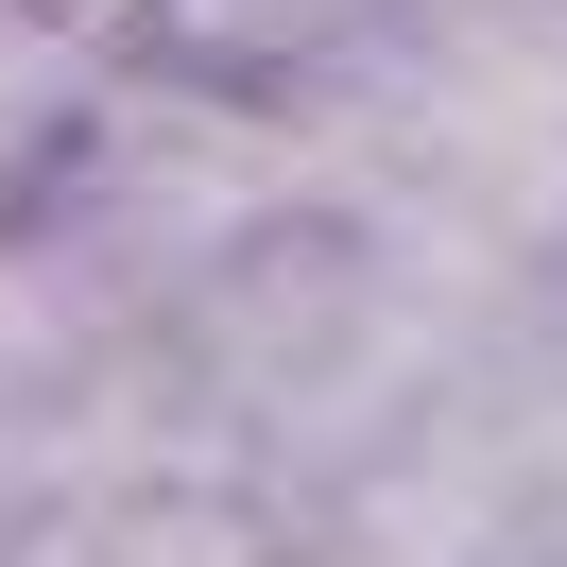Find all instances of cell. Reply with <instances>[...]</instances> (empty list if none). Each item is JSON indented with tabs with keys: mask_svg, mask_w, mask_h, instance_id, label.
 Returning a JSON list of instances; mask_svg holds the SVG:
<instances>
[{
	"mask_svg": "<svg viewBox=\"0 0 567 567\" xmlns=\"http://www.w3.org/2000/svg\"><path fill=\"white\" fill-rule=\"evenodd\" d=\"M395 18H413V0H155V70H207V86L292 104V86L361 70Z\"/></svg>",
	"mask_w": 567,
	"mask_h": 567,
	"instance_id": "1",
	"label": "cell"
},
{
	"mask_svg": "<svg viewBox=\"0 0 567 567\" xmlns=\"http://www.w3.org/2000/svg\"><path fill=\"white\" fill-rule=\"evenodd\" d=\"M18 567H276V533L224 482H86L18 533Z\"/></svg>",
	"mask_w": 567,
	"mask_h": 567,
	"instance_id": "2",
	"label": "cell"
},
{
	"mask_svg": "<svg viewBox=\"0 0 567 567\" xmlns=\"http://www.w3.org/2000/svg\"><path fill=\"white\" fill-rule=\"evenodd\" d=\"M18 18H52V35H86V52H121V35H155V0H18Z\"/></svg>",
	"mask_w": 567,
	"mask_h": 567,
	"instance_id": "3",
	"label": "cell"
}]
</instances>
